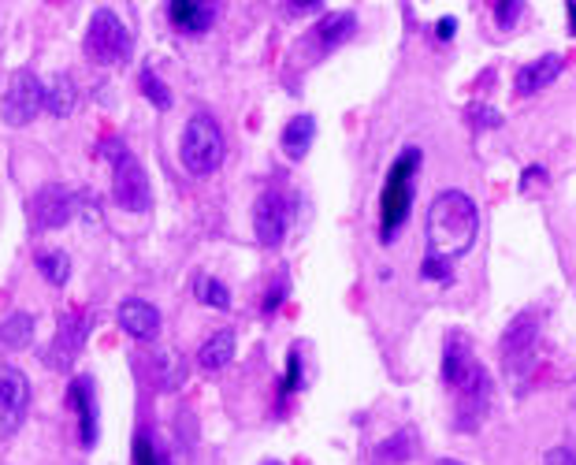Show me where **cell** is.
I'll return each instance as SVG.
<instances>
[{
  "label": "cell",
  "instance_id": "1",
  "mask_svg": "<svg viewBox=\"0 0 576 465\" xmlns=\"http://www.w3.org/2000/svg\"><path fill=\"white\" fill-rule=\"evenodd\" d=\"M476 231H480V213L469 194L443 190L428 209V257L450 265L454 257L469 253Z\"/></svg>",
  "mask_w": 576,
  "mask_h": 465
},
{
  "label": "cell",
  "instance_id": "2",
  "mask_svg": "<svg viewBox=\"0 0 576 465\" xmlns=\"http://www.w3.org/2000/svg\"><path fill=\"white\" fill-rule=\"evenodd\" d=\"M443 380L458 391V425L465 432L484 421L487 406H491V376L484 372V365L472 358L465 335H450L443 350Z\"/></svg>",
  "mask_w": 576,
  "mask_h": 465
},
{
  "label": "cell",
  "instance_id": "3",
  "mask_svg": "<svg viewBox=\"0 0 576 465\" xmlns=\"http://www.w3.org/2000/svg\"><path fill=\"white\" fill-rule=\"evenodd\" d=\"M498 354H502V369H506V380H510L517 391L528 384V376L536 369L539 358V317L536 313H517L510 320V328L498 343Z\"/></svg>",
  "mask_w": 576,
  "mask_h": 465
},
{
  "label": "cell",
  "instance_id": "4",
  "mask_svg": "<svg viewBox=\"0 0 576 465\" xmlns=\"http://www.w3.org/2000/svg\"><path fill=\"white\" fill-rule=\"evenodd\" d=\"M179 157L190 175H212L223 164V134L212 116H190L179 142Z\"/></svg>",
  "mask_w": 576,
  "mask_h": 465
},
{
  "label": "cell",
  "instance_id": "5",
  "mask_svg": "<svg viewBox=\"0 0 576 465\" xmlns=\"http://www.w3.org/2000/svg\"><path fill=\"white\" fill-rule=\"evenodd\" d=\"M420 164V149H406L402 157L394 160L391 175H387V186H383V227L380 235L383 242L394 239V231L406 224L409 216V201H413V172Z\"/></svg>",
  "mask_w": 576,
  "mask_h": 465
},
{
  "label": "cell",
  "instance_id": "6",
  "mask_svg": "<svg viewBox=\"0 0 576 465\" xmlns=\"http://www.w3.org/2000/svg\"><path fill=\"white\" fill-rule=\"evenodd\" d=\"M86 53L97 60V64H123L131 60V30L119 23L116 12H93L90 30H86Z\"/></svg>",
  "mask_w": 576,
  "mask_h": 465
},
{
  "label": "cell",
  "instance_id": "7",
  "mask_svg": "<svg viewBox=\"0 0 576 465\" xmlns=\"http://www.w3.org/2000/svg\"><path fill=\"white\" fill-rule=\"evenodd\" d=\"M45 108V86L38 82L34 71H15L8 79V90L0 97V116L8 127H27L38 120V112Z\"/></svg>",
  "mask_w": 576,
  "mask_h": 465
},
{
  "label": "cell",
  "instance_id": "8",
  "mask_svg": "<svg viewBox=\"0 0 576 465\" xmlns=\"http://www.w3.org/2000/svg\"><path fill=\"white\" fill-rule=\"evenodd\" d=\"M116 172H112V194L127 213H145L149 209V175H145L142 160H134L127 149L112 157Z\"/></svg>",
  "mask_w": 576,
  "mask_h": 465
},
{
  "label": "cell",
  "instance_id": "9",
  "mask_svg": "<svg viewBox=\"0 0 576 465\" xmlns=\"http://www.w3.org/2000/svg\"><path fill=\"white\" fill-rule=\"evenodd\" d=\"M287 227H290V205L283 194H261L257 205H253V231H257V239L261 246H279V242L287 239Z\"/></svg>",
  "mask_w": 576,
  "mask_h": 465
},
{
  "label": "cell",
  "instance_id": "10",
  "mask_svg": "<svg viewBox=\"0 0 576 465\" xmlns=\"http://www.w3.org/2000/svg\"><path fill=\"white\" fill-rule=\"evenodd\" d=\"M30 402V380L15 365H0V428L15 432Z\"/></svg>",
  "mask_w": 576,
  "mask_h": 465
},
{
  "label": "cell",
  "instance_id": "11",
  "mask_svg": "<svg viewBox=\"0 0 576 465\" xmlns=\"http://www.w3.org/2000/svg\"><path fill=\"white\" fill-rule=\"evenodd\" d=\"M75 213V201H71V190L67 186H45L38 198L30 201V216H34V227H45V231H56L64 227Z\"/></svg>",
  "mask_w": 576,
  "mask_h": 465
},
{
  "label": "cell",
  "instance_id": "12",
  "mask_svg": "<svg viewBox=\"0 0 576 465\" xmlns=\"http://www.w3.org/2000/svg\"><path fill=\"white\" fill-rule=\"evenodd\" d=\"M565 67V56L558 53H547L539 56V60H532V64H524L521 71H517V82H513V90L521 93V97H532V93H539L543 86H550V82L562 75Z\"/></svg>",
  "mask_w": 576,
  "mask_h": 465
},
{
  "label": "cell",
  "instance_id": "13",
  "mask_svg": "<svg viewBox=\"0 0 576 465\" xmlns=\"http://www.w3.org/2000/svg\"><path fill=\"white\" fill-rule=\"evenodd\" d=\"M119 328L127 335H134V339H153L160 332V309L131 298V302L119 306Z\"/></svg>",
  "mask_w": 576,
  "mask_h": 465
},
{
  "label": "cell",
  "instance_id": "14",
  "mask_svg": "<svg viewBox=\"0 0 576 465\" xmlns=\"http://www.w3.org/2000/svg\"><path fill=\"white\" fill-rule=\"evenodd\" d=\"M67 395H71V406L79 410L82 447H93V443H97V402H93V380L90 376H79Z\"/></svg>",
  "mask_w": 576,
  "mask_h": 465
},
{
  "label": "cell",
  "instance_id": "15",
  "mask_svg": "<svg viewBox=\"0 0 576 465\" xmlns=\"http://www.w3.org/2000/svg\"><path fill=\"white\" fill-rule=\"evenodd\" d=\"M171 23L186 34H205L216 19V4H201V0H171L168 4Z\"/></svg>",
  "mask_w": 576,
  "mask_h": 465
},
{
  "label": "cell",
  "instance_id": "16",
  "mask_svg": "<svg viewBox=\"0 0 576 465\" xmlns=\"http://www.w3.org/2000/svg\"><path fill=\"white\" fill-rule=\"evenodd\" d=\"M316 138V120L313 116H294V120L283 127V149H287V157L302 160L309 153Z\"/></svg>",
  "mask_w": 576,
  "mask_h": 465
},
{
  "label": "cell",
  "instance_id": "17",
  "mask_svg": "<svg viewBox=\"0 0 576 465\" xmlns=\"http://www.w3.org/2000/svg\"><path fill=\"white\" fill-rule=\"evenodd\" d=\"M231 358H235V332H212L209 343L201 346V354H197V365L212 372L231 365Z\"/></svg>",
  "mask_w": 576,
  "mask_h": 465
},
{
  "label": "cell",
  "instance_id": "18",
  "mask_svg": "<svg viewBox=\"0 0 576 465\" xmlns=\"http://www.w3.org/2000/svg\"><path fill=\"white\" fill-rule=\"evenodd\" d=\"M357 19L350 12H335V15H324L320 19V27L313 30V38L320 41V49H335V45H342V41L354 34Z\"/></svg>",
  "mask_w": 576,
  "mask_h": 465
},
{
  "label": "cell",
  "instance_id": "19",
  "mask_svg": "<svg viewBox=\"0 0 576 465\" xmlns=\"http://www.w3.org/2000/svg\"><path fill=\"white\" fill-rule=\"evenodd\" d=\"M75 101H79L75 82L67 79V75H56L53 86L45 90V108H49L53 116H71V112H75Z\"/></svg>",
  "mask_w": 576,
  "mask_h": 465
},
{
  "label": "cell",
  "instance_id": "20",
  "mask_svg": "<svg viewBox=\"0 0 576 465\" xmlns=\"http://www.w3.org/2000/svg\"><path fill=\"white\" fill-rule=\"evenodd\" d=\"M30 335H34V320L27 313H12L8 320H0V343L4 346H15V350H23L30 343Z\"/></svg>",
  "mask_w": 576,
  "mask_h": 465
},
{
  "label": "cell",
  "instance_id": "21",
  "mask_svg": "<svg viewBox=\"0 0 576 465\" xmlns=\"http://www.w3.org/2000/svg\"><path fill=\"white\" fill-rule=\"evenodd\" d=\"M38 268L45 272V279H49L53 287H64L67 276H71V261H67V253H56V250L38 253Z\"/></svg>",
  "mask_w": 576,
  "mask_h": 465
},
{
  "label": "cell",
  "instance_id": "22",
  "mask_svg": "<svg viewBox=\"0 0 576 465\" xmlns=\"http://www.w3.org/2000/svg\"><path fill=\"white\" fill-rule=\"evenodd\" d=\"M138 86H142V93L149 97V105H157V108H168L171 105V93L168 86L153 75V67H142V75H138Z\"/></svg>",
  "mask_w": 576,
  "mask_h": 465
},
{
  "label": "cell",
  "instance_id": "23",
  "mask_svg": "<svg viewBox=\"0 0 576 465\" xmlns=\"http://www.w3.org/2000/svg\"><path fill=\"white\" fill-rule=\"evenodd\" d=\"M197 294H201V302H205V306H212V309H227V306H231V291L223 287L220 279H212V276L197 279Z\"/></svg>",
  "mask_w": 576,
  "mask_h": 465
},
{
  "label": "cell",
  "instance_id": "24",
  "mask_svg": "<svg viewBox=\"0 0 576 465\" xmlns=\"http://www.w3.org/2000/svg\"><path fill=\"white\" fill-rule=\"evenodd\" d=\"M521 15H524V4H521V0H498V4H495V23H498V30H513L517 23H521Z\"/></svg>",
  "mask_w": 576,
  "mask_h": 465
},
{
  "label": "cell",
  "instance_id": "25",
  "mask_svg": "<svg viewBox=\"0 0 576 465\" xmlns=\"http://www.w3.org/2000/svg\"><path fill=\"white\" fill-rule=\"evenodd\" d=\"M134 465H168V458L153 447V439L145 436V432L134 439Z\"/></svg>",
  "mask_w": 576,
  "mask_h": 465
},
{
  "label": "cell",
  "instance_id": "26",
  "mask_svg": "<svg viewBox=\"0 0 576 465\" xmlns=\"http://www.w3.org/2000/svg\"><path fill=\"white\" fill-rule=\"evenodd\" d=\"M469 120L476 123V127H498V123H502V116H498L491 105H472L469 108Z\"/></svg>",
  "mask_w": 576,
  "mask_h": 465
},
{
  "label": "cell",
  "instance_id": "27",
  "mask_svg": "<svg viewBox=\"0 0 576 465\" xmlns=\"http://www.w3.org/2000/svg\"><path fill=\"white\" fill-rule=\"evenodd\" d=\"M543 465H576V454L565 451V447H554V451L543 454Z\"/></svg>",
  "mask_w": 576,
  "mask_h": 465
},
{
  "label": "cell",
  "instance_id": "28",
  "mask_svg": "<svg viewBox=\"0 0 576 465\" xmlns=\"http://www.w3.org/2000/svg\"><path fill=\"white\" fill-rule=\"evenodd\" d=\"M298 376H302V361H298V350L290 354V369H287V384H283V395H290L298 387Z\"/></svg>",
  "mask_w": 576,
  "mask_h": 465
},
{
  "label": "cell",
  "instance_id": "29",
  "mask_svg": "<svg viewBox=\"0 0 576 465\" xmlns=\"http://www.w3.org/2000/svg\"><path fill=\"white\" fill-rule=\"evenodd\" d=\"M454 30H458V23H454V19H439V38H450V34H454Z\"/></svg>",
  "mask_w": 576,
  "mask_h": 465
},
{
  "label": "cell",
  "instance_id": "30",
  "mask_svg": "<svg viewBox=\"0 0 576 465\" xmlns=\"http://www.w3.org/2000/svg\"><path fill=\"white\" fill-rule=\"evenodd\" d=\"M569 30L576 34V4H569Z\"/></svg>",
  "mask_w": 576,
  "mask_h": 465
},
{
  "label": "cell",
  "instance_id": "31",
  "mask_svg": "<svg viewBox=\"0 0 576 465\" xmlns=\"http://www.w3.org/2000/svg\"><path fill=\"white\" fill-rule=\"evenodd\" d=\"M435 465H461V462H454V458H443V462H435Z\"/></svg>",
  "mask_w": 576,
  "mask_h": 465
}]
</instances>
